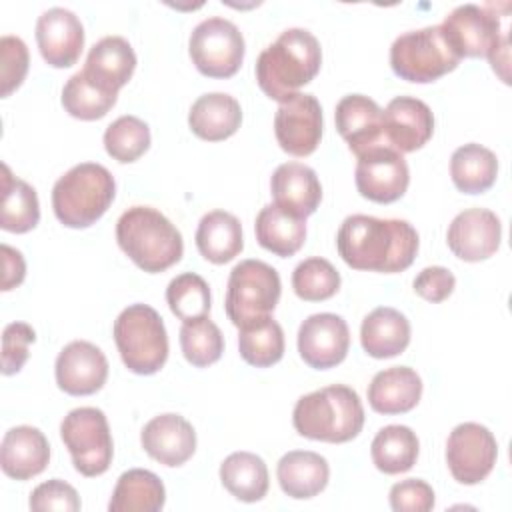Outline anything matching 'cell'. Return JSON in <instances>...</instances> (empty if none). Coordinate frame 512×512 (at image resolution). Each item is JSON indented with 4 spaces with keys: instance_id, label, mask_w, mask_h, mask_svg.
<instances>
[{
    "instance_id": "38",
    "label": "cell",
    "mask_w": 512,
    "mask_h": 512,
    "mask_svg": "<svg viewBox=\"0 0 512 512\" xmlns=\"http://www.w3.org/2000/svg\"><path fill=\"white\" fill-rule=\"evenodd\" d=\"M180 348L192 366L206 368L220 360L224 352V336L208 316H202L182 322Z\"/></svg>"
},
{
    "instance_id": "39",
    "label": "cell",
    "mask_w": 512,
    "mask_h": 512,
    "mask_svg": "<svg viewBox=\"0 0 512 512\" xmlns=\"http://www.w3.org/2000/svg\"><path fill=\"white\" fill-rule=\"evenodd\" d=\"M104 148L122 164L134 162L150 148V128L138 116L124 114L104 130Z\"/></svg>"
},
{
    "instance_id": "31",
    "label": "cell",
    "mask_w": 512,
    "mask_h": 512,
    "mask_svg": "<svg viewBox=\"0 0 512 512\" xmlns=\"http://www.w3.org/2000/svg\"><path fill=\"white\" fill-rule=\"evenodd\" d=\"M166 488L162 480L144 468H132L120 474L112 498L110 512H158L164 508Z\"/></svg>"
},
{
    "instance_id": "29",
    "label": "cell",
    "mask_w": 512,
    "mask_h": 512,
    "mask_svg": "<svg viewBox=\"0 0 512 512\" xmlns=\"http://www.w3.org/2000/svg\"><path fill=\"white\" fill-rule=\"evenodd\" d=\"M196 246L202 258L212 264H226L234 260L242 248V224L226 210H212L204 214L196 228Z\"/></svg>"
},
{
    "instance_id": "10",
    "label": "cell",
    "mask_w": 512,
    "mask_h": 512,
    "mask_svg": "<svg viewBox=\"0 0 512 512\" xmlns=\"http://www.w3.org/2000/svg\"><path fill=\"white\" fill-rule=\"evenodd\" d=\"M60 436L82 476H100L110 468L114 442L106 414L100 408L80 406L70 410L60 424Z\"/></svg>"
},
{
    "instance_id": "18",
    "label": "cell",
    "mask_w": 512,
    "mask_h": 512,
    "mask_svg": "<svg viewBox=\"0 0 512 512\" xmlns=\"http://www.w3.org/2000/svg\"><path fill=\"white\" fill-rule=\"evenodd\" d=\"M54 374L58 388L66 394L88 396L104 386L108 378V360L96 344L74 340L60 350Z\"/></svg>"
},
{
    "instance_id": "9",
    "label": "cell",
    "mask_w": 512,
    "mask_h": 512,
    "mask_svg": "<svg viewBox=\"0 0 512 512\" xmlns=\"http://www.w3.org/2000/svg\"><path fill=\"white\" fill-rule=\"evenodd\" d=\"M460 56L446 42L440 24L400 34L390 46V66L408 82L426 84L452 72Z\"/></svg>"
},
{
    "instance_id": "8",
    "label": "cell",
    "mask_w": 512,
    "mask_h": 512,
    "mask_svg": "<svg viewBox=\"0 0 512 512\" xmlns=\"http://www.w3.org/2000/svg\"><path fill=\"white\" fill-rule=\"evenodd\" d=\"M282 282L274 266L262 260H242L228 276L224 308L236 328L270 316L280 300Z\"/></svg>"
},
{
    "instance_id": "5",
    "label": "cell",
    "mask_w": 512,
    "mask_h": 512,
    "mask_svg": "<svg viewBox=\"0 0 512 512\" xmlns=\"http://www.w3.org/2000/svg\"><path fill=\"white\" fill-rule=\"evenodd\" d=\"M116 196L110 170L96 162H80L60 176L52 188L56 218L68 228H88L104 216Z\"/></svg>"
},
{
    "instance_id": "13",
    "label": "cell",
    "mask_w": 512,
    "mask_h": 512,
    "mask_svg": "<svg viewBox=\"0 0 512 512\" xmlns=\"http://www.w3.org/2000/svg\"><path fill=\"white\" fill-rule=\"evenodd\" d=\"M322 106L314 94L296 92L280 102L274 116V134L280 148L292 156L312 154L322 138Z\"/></svg>"
},
{
    "instance_id": "15",
    "label": "cell",
    "mask_w": 512,
    "mask_h": 512,
    "mask_svg": "<svg viewBox=\"0 0 512 512\" xmlns=\"http://www.w3.org/2000/svg\"><path fill=\"white\" fill-rule=\"evenodd\" d=\"M348 346L350 330L338 314H312L298 328V352L310 368L328 370L340 364L348 354Z\"/></svg>"
},
{
    "instance_id": "33",
    "label": "cell",
    "mask_w": 512,
    "mask_h": 512,
    "mask_svg": "<svg viewBox=\"0 0 512 512\" xmlns=\"http://www.w3.org/2000/svg\"><path fill=\"white\" fill-rule=\"evenodd\" d=\"M222 486L242 502H258L268 492L266 462L252 452H232L220 464Z\"/></svg>"
},
{
    "instance_id": "30",
    "label": "cell",
    "mask_w": 512,
    "mask_h": 512,
    "mask_svg": "<svg viewBox=\"0 0 512 512\" xmlns=\"http://www.w3.org/2000/svg\"><path fill=\"white\" fill-rule=\"evenodd\" d=\"M256 240L268 252L288 258L296 254L306 240V218L294 216L276 204H266L254 222Z\"/></svg>"
},
{
    "instance_id": "20",
    "label": "cell",
    "mask_w": 512,
    "mask_h": 512,
    "mask_svg": "<svg viewBox=\"0 0 512 512\" xmlns=\"http://www.w3.org/2000/svg\"><path fill=\"white\" fill-rule=\"evenodd\" d=\"M334 122L356 158L374 148L386 146L382 134V108L364 94L344 96L336 104Z\"/></svg>"
},
{
    "instance_id": "16",
    "label": "cell",
    "mask_w": 512,
    "mask_h": 512,
    "mask_svg": "<svg viewBox=\"0 0 512 512\" xmlns=\"http://www.w3.org/2000/svg\"><path fill=\"white\" fill-rule=\"evenodd\" d=\"M434 132L430 106L414 96H396L382 110V134L386 146L400 154L422 148Z\"/></svg>"
},
{
    "instance_id": "1",
    "label": "cell",
    "mask_w": 512,
    "mask_h": 512,
    "mask_svg": "<svg viewBox=\"0 0 512 512\" xmlns=\"http://www.w3.org/2000/svg\"><path fill=\"white\" fill-rule=\"evenodd\" d=\"M416 228L398 218L346 216L336 234L340 258L354 270L394 274L406 270L418 252Z\"/></svg>"
},
{
    "instance_id": "47",
    "label": "cell",
    "mask_w": 512,
    "mask_h": 512,
    "mask_svg": "<svg viewBox=\"0 0 512 512\" xmlns=\"http://www.w3.org/2000/svg\"><path fill=\"white\" fill-rule=\"evenodd\" d=\"M0 254H2V290L8 292L14 286L22 284L26 276V262L22 258V252L8 244H0Z\"/></svg>"
},
{
    "instance_id": "46",
    "label": "cell",
    "mask_w": 512,
    "mask_h": 512,
    "mask_svg": "<svg viewBox=\"0 0 512 512\" xmlns=\"http://www.w3.org/2000/svg\"><path fill=\"white\" fill-rule=\"evenodd\" d=\"M414 292L428 302L446 300L456 286L454 274L444 266H426L414 278Z\"/></svg>"
},
{
    "instance_id": "42",
    "label": "cell",
    "mask_w": 512,
    "mask_h": 512,
    "mask_svg": "<svg viewBox=\"0 0 512 512\" xmlns=\"http://www.w3.org/2000/svg\"><path fill=\"white\" fill-rule=\"evenodd\" d=\"M28 48L22 38L4 34L0 38V80H2V98L10 96L24 80L28 72Z\"/></svg>"
},
{
    "instance_id": "27",
    "label": "cell",
    "mask_w": 512,
    "mask_h": 512,
    "mask_svg": "<svg viewBox=\"0 0 512 512\" xmlns=\"http://www.w3.org/2000/svg\"><path fill=\"white\" fill-rule=\"evenodd\" d=\"M360 342L372 358L398 356L410 344V322L400 310L378 306L362 320Z\"/></svg>"
},
{
    "instance_id": "32",
    "label": "cell",
    "mask_w": 512,
    "mask_h": 512,
    "mask_svg": "<svg viewBox=\"0 0 512 512\" xmlns=\"http://www.w3.org/2000/svg\"><path fill=\"white\" fill-rule=\"evenodd\" d=\"M450 176L460 192L482 194L496 182L498 158L482 144H464L452 152Z\"/></svg>"
},
{
    "instance_id": "28",
    "label": "cell",
    "mask_w": 512,
    "mask_h": 512,
    "mask_svg": "<svg viewBox=\"0 0 512 512\" xmlns=\"http://www.w3.org/2000/svg\"><path fill=\"white\" fill-rule=\"evenodd\" d=\"M242 122V108L238 100L224 92L202 94L188 112L190 130L208 142L230 138Z\"/></svg>"
},
{
    "instance_id": "41",
    "label": "cell",
    "mask_w": 512,
    "mask_h": 512,
    "mask_svg": "<svg viewBox=\"0 0 512 512\" xmlns=\"http://www.w3.org/2000/svg\"><path fill=\"white\" fill-rule=\"evenodd\" d=\"M292 288L298 298L306 302H320L332 298L340 288L338 270L320 256L302 260L292 272Z\"/></svg>"
},
{
    "instance_id": "44",
    "label": "cell",
    "mask_w": 512,
    "mask_h": 512,
    "mask_svg": "<svg viewBox=\"0 0 512 512\" xmlns=\"http://www.w3.org/2000/svg\"><path fill=\"white\" fill-rule=\"evenodd\" d=\"M30 508L34 512H50V510L76 512L80 510V498L74 486H70L60 478H52L48 482L38 484L32 490Z\"/></svg>"
},
{
    "instance_id": "37",
    "label": "cell",
    "mask_w": 512,
    "mask_h": 512,
    "mask_svg": "<svg viewBox=\"0 0 512 512\" xmlns=\"http://www.w3.org/2000/svg\"><path fill=\"white\" fill-rule=\"evenodd\" d=\"M118 94H110L90 82L84 72H76L68 78L62 88V106L64 110L78 120H98L108 114L116 104Z\"/></svg>"
},
{
    "instance_id": "6",
    "label": "cell",
    "mask_w": 512,
    "mask_h": 512,
    "mask_svg": "<svg viewBox=\"0 0 512 512\" xmlns=\"http://www.w3.org/2000/svg\"><path fill=\"white\" fill-rule=\"evenodd\" d=\"M500 4H462L444 16L440 30L450 48L460 56H486L494 70L508 64V26L506 16H498Z\"/></svg>"
},
{
    "instance_id": "24",
    "label": "cell",
    "mask_w": 512,
    "mask_h": 512,
    "mask_svg": "<svg viewBox=\"0 0 512 512\" xmlns=\"http://www.w3.org/2000/svg\"><path fill=\"white\" fill-rule=\"evenodd\" d=\"M270 190L276 206L300 218L314 214L322 200V186L316 172L302 162L280 164L270 178Z\"/></svg>"
},
{
    "instance_id": "21",
    "label": "cell",
    "mask_w": 512,
    "mask_h": 512,
    "mask_svg": "<svg viewBox=\"0 0 512 512\" xmlns=\"http://www.w3.org/2000/svg\"><path fill=\"white\" fill-rule=\"evenodd\" d=\"M140 442L150 458L174 468L192 458L196 450V432L184 416L166 412L144 424Z\"/></svg>"
},
{
    "instance_id": "43",
    "label": "cell",
    "mask_w": 512,
    "mask_h": 512,
    "mask_svg": "<svg viewBox=\"0 0 512 512\" xmlns=\"http://www.w3.org/2000/svg\"><path fill=\"white\" fill-rule=\"evenodd\" d=\"M36 340V332L26 322H10L2 332V374L10 376L22 370L28 360V346Z\"/></svg>"
},
{
    "instance_id": "45",
    "label": "cell",
    "mask_w": 512,
    "mask_h": 512,
    "mask_svg": "<svg viewBox=\"0 0 512 512\" xmlns=\"http://www.w3.org/2000/svg\"><path fill=\"white\" fill-rule=\"evenodd\" d=\"M434 502L432 486L420 478H408L390 488V506L396 512H428Z\"/></svg>"
},
{
    "instance_id": "2",
    "label": "cell",
    "mask_w": 512,
    "mask_h": 512,
    "mask_svg": "<svg viewBox=\"0 0 512 512\" xmlns=\"http://www.w3.org/2000/svg\"><path fill=\"white\" fill-rule=\"evenodd\" d=\"M320 64L318 38L306 28H288L260 52L256 82L268 98L284 102L314 80Z\"/></svg>"
},
{
    "instance_id": "7",
    "label": "cell",
    "mask_w": 512,
    "mask_h": 512,
    "mask_svg": "<svg viewBox=\"0 0 512 512\" xmlns=\"http://www.w3.org/2000/svg\"><path fill=\"white\" fill-rule=\"evenodd\" d=\"M114 342L124 366L134 374H154L168 360L162 316L148 304H130L114 320Z\"/></svg>"
},
{
    "instance_id": "25",
    "label": "cell",
    "mask_w": 512,
    "mask_h": 512,
    "mask_svg": "<svg viewBox=\"0 0 512 512\" xmlns=\"http://www.w3.org/2000/svg\"><path fill=\"white\" fill-rule=\"evenodd\" d=\"M422 396V378L410 366H392L374 374L368 386V404L378 414L410 412Z\"/></svg>"
},
{
    "instance_id": "4",
    "label": "cell",
    "mask_w": 512,
    "mask_h": 512,
    "mask_svg": "<svg viewBox=\"0 0 512 512\" xmlns=\"http://www.w3.org/2000/svg\"><path fill=\"white\" fill-rule=\"evenodd\" d=\"M122 252L144 272H164L180 262L184 242L180 230L152 206H132L116 222Z\"/></svg>"
},
{
    "instance_id": "14",
    "label": "cell",
    "mask_w": 512,
    "mask_h": 512,
    "mask_svg": "<svg viewBox=\"0 0 512 512\" xmlns=\"http://www.w3.org/2000/svg\"><path fill=\"white\" fill-rule=\"evenodd\" d=\"M354 180L364 198L378 204H390L404 196L410 182V172L400 152L380 146L358 158Z\"/></svg>"
},
{
    "instance_id": "22",
    "label": "cell",
    "mask_w": 512,
    "mask_h": 512,
    "mask_svg": "<svg viewBox=\"0 0 512 512\" xmlns=\"http://www.w3.org/2000/svg\"><path fill=\"white\" fill-rule=\"evenodd\" d=\"M50 462V444L36 426L10 428L0 444L2 472L14 480H30Z\"/></svg>"
},
{
    "instance_id": "35",
    "label": "cell",
    "mask_w": 512,
    "mask_h": 512,
    "mask_svg": "<svg viewBox=\"0 0 512 512\" xmlns=\"http://www.w3.org/2000/svg\"><path fill=\"white\" fill-rule=\"evenodd\" d=\"M420 442L412 428L390 424L378 430L370 444L374 466L384 474L408 472L418 458Z\"/></svg>"
},
{
    "instance_id": "40",
    "label": "cell",
    "mask_w": 512,
    "mask_h": 512,
    "mask_svg": "<svg viewBox=\"0 0 512 512\" xmlns=\"http://www.w3.org/2000/svg\"><path fill=\"white\" fill-rule=\"evenodd\" d=\"M210 300L208 282L194 272L178 274L166 288V302L170 312L182 322L208 316Z\"/></svg>"
},
{
    "instance_id": "23",
    "label": "cell",
    "mask_w": 512,
    "mask_h": 512,
    "mask_svg": "<svg viewBox=\"0 0 512 512\" xmlns=\"http://www.w3.org/2000/svg\"><path fill=\"white\" fill-rule=\"evenodd\" d=\"M136 68V54L130 42L122 36H104L98 40L84 62V76L98 88L118 94L128 84Z\"/></svg>"
},
{
    "instance_id": "34",
    "label": "cell",
    "mask_w": 512,
    "mask_h": 512,
    "mask_svg": "<svg viewBox=\"0 0 512 512\" xmlns=\"http://www.w3.org/2000/svg\"><path fill=\"white\" fill-rule=\"evenodd\" d=\"M40 220V204L36 190L12 176L10 168L2 164V206H0V226L6 232L24 234L36 228Z\"/></svg>"
},
{
    "instance_id": "3",
    "label": "cell",
    "mask_w": 512,
    "mask_h": 512,
    "mask_svg": "<svg viewBox=\"0 0 512 512\" xmlns=\"http://www.w3.org/2000/svg\"><path fill=\"white\" fill-rule=\"evenodd\" d=\"M294 430L310 440L342 444L364 426V408L356 390L332 384L300 396L292 412Z\"/></svg>"
},
{
    "instance_id": "11",
    "label": "cell",
    "mask_w": 512,
    "mask_h": 512,
    "mask_svg": "<svg viewBox=\"0 0 512 512\" xmlns=\"http://www.w3.org/2000/svg\"><path fill=\"white\" fill-rule=\"evenodd\" d=\"M244 50V36L238 26L220 16L196 24L188 40L192 64L208 78L234 76L242 66Z\"/></svg>"
},
{
    "instance_id": "12",
    "label": "cell",
    "mask_w": 512,
    "mask_h": 512,
    "mask_svg": "<svg viewBox=\"0 0 512 512\" xmlns=\"http://www.w3.org/2000/svg\"><path fill=\"white\" fill-rule=\"evenodd\" d=\"M498 444L494 434L478 422L458 424L446 440L448 470L460 484H478L494 468Z\"/></svg>"
},
{
    "instance_id": "17",
    "label": "cell",
    "mask_w": 512,
    "mask_h": 512,
    "mask_svg": "<svg viewBox=\"0 0 512 512\" xmlns=\"http://www.w3.org/2000/svg\"><path fill=\"white\" fill-rule=\"evenodd\" d=\"M502 238L500 218L488 208H466L448 226L446 242L454 256L464 262L490 258Z\"/></svg>"
},
{
    "instance_id": "19",
    "label": "cell",
    "mask_w": 512,
    "mask_h": 512,
    "mask_svg": "<svg viewBox=\"0 0 512 512\" xmlns=\"http://www.w3.org/2000/svg\"><path fill=\"white\" fill-rule=\"evenodd\" d=\"M36 44L46 64L68 68L82 54L84 26L72 10L62 6L48 8L36 20Z\"/></svg>"
},
{
    "instance_id": "26",
    "label": "cell",
    "mask_w": 512,
    "mask_h": 512,
    "mask_svg": "<svg viewBox=\"0 0 512 512\" xmlns=\"http://www.w3.org/2000/svg\"><path fill=\"white\" fill-rule=\"evenodd\" d=\"M276 478L282 492L296 500L320 494L330 478L328 460L310 450H290L276 466Z\"/></svg>"
},
{
    "instance_id": "36",
    "label": "cell",
    "mask_w": 512,
    "mask_h": 512,
    "mask_svg": "<svg viewBox=\"0 0 512 512\" xmlns=\"http://www.w3.org/2000/svg\"><path fill=\"white\" fill-rule=\"evenodd\" d=\"M238 330V350L250 366L268 368L284 356V330L272 316Z\"/></svg>"
}]
</instances>
